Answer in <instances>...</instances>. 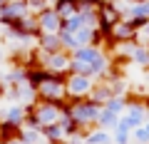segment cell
Wrapping results in <instances>:
<instances>
[{
    "mask_svg": "<svg viewBox=\"0 0 149 144\" xmlns=\"http://www.w3.org/2000/svg\"><path fill=\"white\" fill-rule=\"evenodd\" d=\"M62 109L80 124V127H97L102 104H97V102H92L90 97H85V99H67L62 104Z\"/></svg>",
    "mask_w": 149,
    "mask_h": 144,
    "instance_id": "6da1fadb",
    "label": "cell"
},
{
    "mask_svg": "<svg viewBox=\"0 0 149 144\" xmlns=\"http://www.w3.org/2000/svg\"><path fill=\"white\" fill-rule=\"evenodd\" d=\"M60 114H62V107L50 104V102H40V99H37L35 104L27 107L25 124H27V127H37V129H42V127H47V124H57V122H60Z\"/></svg>",
    "mask_w": 149,
    "mask_h": 144,
    "instance_id": "7a4b0ae2",
    "label": "cell"
},
{
    "mask_svg": "<svg viewBox=\"0 0 149 144\" xmlns=\"http://www.w3.org/2000/svg\"><path fill=\"white\" fill-rule=\"evenodd\" d=\"M70 75V72H67ZM67 75H57V72H50L47 80L37 87V99L40 102H50V104L62 107L67 102V90H65V80Z\"/></svg>",
    "mask_w": 149,
    "mask_h": 144,
    "instance_id": "3957f363",
    "label": "cell"
},
{
    "mask_svg": "<svg viewBox=\"0 0 149 144\" xmlns=\"http://www.w3.org/2000/svg\"><path fill=\"white\" fill-rule=\"evenodd\" d=\"M37 65H42L47 72H57V75H67L72 67V55L67 50H60L52 55H40L37 52Z\"/></svg>",
    "mask_w": 149,
    "mask_h": 144,
    "instance_id": "277c9868",
    "label": "cell"
},
{
    "mask_svg": "<svg viewBox=\"0 0 149 144\" xmlns=\"http://www.w3.org/2000/svg\"><path fill=\"white\" fill-rule=\"evenodd\" d=\"M92 87H95V80L85 77V75H77V72H70L67 80H65L67 99H85V97H90Z\"/></svg>",
    "mask_w": 149,
    "mask_h": 144,
    "instance_id": "5b68a950",
    "label": "cell"
},
{
    "mask_svg": "<svg viewBox=\"0 0 149 144\" xmlns=\"http://www.w3.org/2000/svg\"><path fill=\"white\" fill-rule=\"evenodd\" d=\"M27 15H32L30 8H27V0H8L5 5H0V25L3 27L13 25Z\"/></svg>",
    "mask_w": 149,
    "mask_h": 144,
    "instance_id": "8992f818",
    "label": "cell"
},
{
    "mask_svg": "<svg viewBox=\"0 0 149 144\" xmlns=\"http://www.w3.org/2000/svg\"><path fill=\"white\" fill-rule=\"evenodd\" d=\"M37 17V27H40V32H45V35H57L60 32V25H62V17L55 13V8H45V10L35 13Z\"/></svg>",
    "mask_w": 149,
    "mask_h": 144,
    "instance_id": "52a82bcc",
    "label": "cell"
},
{
    "mask_svg": "<svg viewBox=\"0 0 149 144\" xmlns=\"http://www.w3.org/2000/svg\"><path fill=\"white\" fill-rule=\"evenodd\" d=\"M25 117H27V107L25 104H15V102H10V104H5L3 109H0V122H8V124H17V127H22V124H25Z\"/></svg>",
    "mask_w": 149,
    "mask_h": 144,
    "instance_id": "ba28073f",
    "label": "cell"
},
{
    "mask_svg": "<svg viewBox=\"0 0 149 144\" xmlns=\"http://www.w3.org/2000/svg\"><path fill=\"white\" fill-rule=\"evenodd\" d=\"M35 50L40 55H52V52H60L62 47V40H60V32L57 35H45V32H40V38H37L35 42Z\"/></svg>",
    "mask_w": 149,
    "mask_h": 144,
    "instance_id": "9c48e42d",
    "label": "cell"
},
{
    "mask_svg": "<svg viewBox=\"0 0 149 144\" xmlns=\"http://www.w3.org/2000/svg\"><path fill=\"white\" fill-rule=\"evenodd\" d=\"M70 55H72L74 62H95V60H100L102 55H104V50H102V47H95V45H85V47L72 50Z\"/></svg>",
    "mask_w": 149,
    "mask_h": 144,
    "instance_id": "30bf717a",
    "label": "cell"
},
{
    "mask_svg": "<svg viewBox=\"0 0 149 144\" xmlns=\"http://www.w3.org/2000/svg\"><path fill=\"white\" fill-rule=\"evenodd\" d=\"M112 97H114V95H112V87H109V82H104V80H97V82H95V87H92V92H90V99L104 107V102H107V99H112Z\"/></svg>",
    "mask_w": 149,
    "mask_h": 144,
    "instance_id": "8fae6325",
    "label": "cell"
},
{
    "mask_svg": "<svg viewBox=\"0 0 149 144\" xmlns=\"http://www.w3.org/2000/svg\"><path fill=\"white\" fill-rule=\"evenodd\" d=\"M47 75H50V72L42 67V65H35V67H27V70H25V82H27L30 87H35V90H37V87L47 80Z\"/></svg>",
    "mask_w": 149,
    "mask_h": 144,
    "instance_id": "7c38bea8",
    "label": "cell"
},
{
    "mask_svg": "<svg viewBox=\"0 0 149 144\" xmlns=\"http://www.w3.org/2000/svg\"><path fill=\"white\" fill-rule=\"evenodd\" d=\"M132 17L149 20V0H144V3H129V8L124 10L122 20H132Z\"/></svg>",
    "mask_w": 149,
    "mask_h": 144,
    "instance_id": "4fadbf2b",
    "label": "cell"
},
{
    "mask_svg": "<svg viewBox=\"0 0 149 144\" xmlns=\"http://www.w3.org/2000/svg\"><path fill=\"white\" fill-rule=\"evenodd\" d=\"M85 144H112V132L100 129V127H92V129H87V134H85Z\"/></svg>",
    "mask_w": 149,
    "mask_h": 144,
    "instance_id": "5bb4252c",
    "label": "cell"
},
{
    "mask_svg": "<svg viewBox=\"0 0 149 144\" xmlns=\"http://www.w3.org/2000/svg\"><path fill=\"white\" fill-rule=\"evenodd\" d=\"M52 8H55V13L65 20V17H70V15L77 13V0H55Z\"/></svg>",
    "mask_w": 149,
    "mask_h": 144,
    "instance_id": "9a60e30c",
    "label": "cell"
},
{
    "mask_svg": "<svg viewBox=\"0 0 149 144\" xmlns=\"http://www.w3.org/2000/svg\"><path fill=\"white\" fill-rule=\"evenodd\" d=\"M129 62L137 65V67H142V70H147V67H149V45H137Z\"/></svg>",
    "mask_w": 149,
    "mask_h": 144,
    "instance_id": "2e32d148",
    "label": "cell"
},
{
    "mask_svg": "<svg viewBox=\"0 0 149 144\" xmlns=\"http://www.w3.org/2000/svg\"><path fill=\"white\" fill-rule=\"evenodd\" d=\"M20 129L22 127H17V124L0 122V144H8V142H13V139H17L20 137Z\"/></svg>",
    "mask_w": 149,
    "mask_h": 144,
    "instance_id": "e0dca14e",
    "label": "cell"
},
{
    "mask_svg": "<svg viewBox=\"0 0 149 144\" xmlns=\"http://www.w3.org/2000/svg\"><path fill=\"white\" fill-rule=\"evenodd\" d=\"M119 122V114H114V112H109V109H104L102 107V112H100V119H97V127L100 129H114V124Z\"/></svg>",
    "mask_w": 149,
    "mask_h": 144,
    "instance_id": "ac0fdd59",
    "label": "cell"
},
{
    "mask_svg": "<svg viewBox=\"0 0 149 144\" xmlns=\"http://www.w3.org/2000/svg\"><path fill=\"white\" fill-rule=\"evenodd\" d=\"M104 109H109V112H114V114H122L124 109H127V97H112V99H107Z\"/></svg>",
    "mask_w": 149,
    "mask_h": 144,
    "instance_id": "d6986e66",
    "label": "cell"
},
{
    "mask_svg": "<svg viewBox=\"0 0 149 144\" xmlns=\"http://www.w3.org/2000/svg\"><path fill=\"white\" fill-rule=\"evenodd\" d=\"M132 144H149V132L144 129V124L132 129Z\"/></svg>",
    "mask_w": 149,
    "mask_h": 144,
    "instance_id": "ffe728a7",
    "label": "cell"
},
{
    "mask_svg": "<svg viewBox=\"0 0 149 144\" xmlns=\"http://www.w3.org/2000/svg\"><path fill=\"white\" fill-rule=\"evenodd\" d=\"M112 144H132V132H119V129H112Z\"/></svg>",
    "mask_w": 149,
    "mask_h": 144,
    "instance_id": "44dd1931",
    "label": "cell"
},
{
    "mask_svg": "<svg viewBox=\"0 0 149 144\" xmlns=\"http://www.w3.org/2000/svg\"><path fill=\"white\" fill-rule=\"evenodd\" d=\"M142 104H144V107H147V112H149V92H147V95H144V97H142Z\"/></svg>",
    "mask_w": 149,
    "mask_h": 144,
    "instance_id": "7402d4cb",
    "label": "cell"
},
{
    "mask_svg": "<svg viewBox=\"0 0 149 144\" xmlns=\"http://www.w3.org/2000/svg\"><path fill=\"white\" fill-rule=\"evenodd\" d=\"M0 97H5V85H3V80H0Z\"/></svg>",
    "mask_w": 149,
    "mask_h": 144,
    "instance_id": "603a6c76",
    "label": "cell"
},
{
    "mask_svg": "<svg viewBox=\"0 0 149 144\" xmlns=\"http://www.w3.org/2000/svg\"><path fill=\"white\" fill-rule=\"evenodd\" d=\"M3 57H5V50H3V45H0V62H3Z\"/></svg>",
    "mask_w": 149,
    "mask_h": 144,
    "instance_id": "cb8c5ba5",
    "label": "cell"
},
{
    "mask_svg": "<svg viewBox=\"0 0 149 144\" xmlns=\"http://www.w3.org/2000/svg\"><path fill=\"white\" fill-rule=\"evenodd\" d=\"M144 77H147V82H149V67H147V70H144Z\"/></svg>",
    "mask_w": 149,
    "mask_h": 144,
    "instance_id": "d4e9b609",
    "label": "cell"
},
{
    "mask_svg": "<svg viewBox=\"0 0 149 144\" xmlns=\"http://www.w3.org/2000/svg\"><path fill=\"white\" fill-rule=\"evenodd\" d=\"M144 129H147V132H149V119H147V122H144Z\"/></svg>",
    "mask_w": 149,
    "mask_h": 144,
    "instance_id": "484cf974",
    "label": "cell"
},
{
    "mask_svg": "<svg viewBox=\"0 0 149 144\" xmlns=\"http://www.w3.org/2000/svg\"><path fill=\"white\" fill-rule=\"evenodd\" d=\"M47 5H50V3H47Z\"/></svg>",
    "mask_w": 149,
    "mask_h": 144,
    "instance_id": "4316f807",
    "label": "cell"
}]
</instances>
